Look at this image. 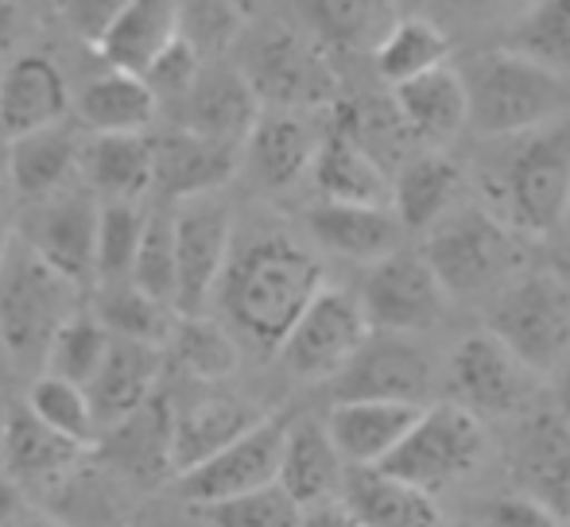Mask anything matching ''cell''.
<instances>
[{"instance_id": "cell-46", "label": "cell", "mask_w": 570, "mask_h": 527, "mask_svg": "<svg viewBox=\"0 0 570 527\" xmlns=\"http://www.w3.org/2000/svg\"><path fill=\"white\" fill-rule=\"evenodd\" d=\"M198 513L210 520V527H299L303 524V508L279 485H264V489L240 493V497L214 500V505H203Z\"/></svg>"}, {"instance_id": "cell-52", "label": "cell", "mask_w": 570, "mask_h": 527, "mask_svg": "<svg viewBox=\"0 0 570 527\" xmlns=\"http://www.w3.org/2000/svg\"><path fill=\"white\" fill-rule=\"evenodd\" d=\"M23 513V500H20V485L8 481L4 474H0V527H12L16 516Z\"/></svg>"}, {"instance_id": "cell-3", "label": "cell", "mask_w": 570, "mask_h": 527, "mask_svg": "<svg viewBox=\"0 0 570 527\" xmlns=\"http://www.w3.org/2000/svg\"><path fill=\"white\" fill-rule=\"evenodd\" d=\"M458 74L465 86L470 129L485 140H509L567 117V78L551 74L512 47L473 54L465 67H458Z\"/></svg>"}, {"instance_id": "cell-38", "label": "cell", "mask_w": 570, "mask_h": 527, "mask_svg": "<svg viewBox=\"0 0 570 527\" xmlns=\"http://www.w3.org/2000/svg\"><path fill=\"white\" fill-rule=\"evenodd\" d=\"M94 318H98L114 338L144 341V346L164 349V341H167V334H171L179 310L167 307V302H159V299H151L148 291H140V287L128 284V279H120V284H106Z\"/></svg>"}, {"instance_id": "cell-42", "label": "cell", "mask_w": 570, "mask_h": 527, "mask_svg": "<svg viewBox=\"0 0 570 527\" xmlns=\"http://www.w3.org/2000/svg\"><path fill=\"white\" fill-rule=\"evenodd\" d=\"M512 51L570 78V0H535L512 31Z\"/></svg>"}, {"instance_id": "cell-62", "label": "cell", "mask_w": 570, "mask_h": 527, "mask_svg": "<svg viewBox=\"0 0 570 527\" xmlns=\"http://www.w3.org/2000/svg\"><path fill=\"white\" fill-rule=\"evenodd\" d=\"M0 70H4V67H0Z\"/></svg>"}, {"instance_id": "cell-31", "label": "cell", "mask_w": 570, "mask_h": 527, "mask_svg": "<svg viewBox=\"0 0 570 527\" xmlns=\"http://www.w3.org/2000/svg\"><path fill=\"white\" fill-rule=\"evenodd\" d=\"M311 179H315L323 202L389 206L392 195V175L338 121H331V129L318 136Z\"/></svg>"}, {"instance_id": "cell-37", "label": "cell", "mask_w": 570, "mask_h": 527, "mask_svg": "<svg viewBox=\"0 0 570 527\" xmlns=\"http://www.w3.org/2000/svg\"><path fill=\"white\" fill-rule=\"evenodd\" d=\"M311 36L338 51H373L396 20V0H303Z\"/></svg>"}, {"instance_id": "cell-26", "label": "cell", "mask_w": 570, "mask_h": 527, "mask_svg": "<svg viewBox=\"0 0 570 527\" xmlns=\"http://www.w3.org/2000/svg\"><path fill=\"white\" fill-rule=\"evenodd\" d=\"M345 461L334 450L326 422L318 419H287L284 450H279V474L276 485L307 513V508L331 505L342 493Z\"/></svg>"}, {"instance_id": "cell-43", "label": "cell", "mask_w": 570, "mask_h": 527, "mask_svg": "<svg viewBox=\"0 0 570 527\" xmlns=\"http://www.w3.org/2000/svg\"><path fill=\"white\" fill-rule=\"evenodd\" d=\"M148 213L140 202H101L98 210V241H94V276L101 284H120L132 271L136 245H140Z\"/></svg>"}, {"instance_id": "cell-54", "label": "cell", "mask_w": 570, "mask_h": 527, "mask_svg": "<svg viewBox=\"0 0 570 527\" xmlns=\"http://www.w3.org/2000/svg\"><path fill=\"white\" fill-rule=\"evenodd\" d=\"M12 527H70V524L55 520V516H47V513H28V508H23V513L12 520Z\"/></svg>"}, {"instance_id": "cell-53", "label": "cell", "mask_w": 570, "mask_h": 527, "mask_svg": "<svg viewBox=\"0 0 570 527\" xmlns=\"http://www.w3.org/2000/svg\"><path fill=\"white\" fill-rule=\"evenodd\" d=\"M556 404H559V419L570 427V361L556 372Z\"/></svg>"}, {"instance_id": "cell-8", "label": "cell", "mask_w": 570, "mask_h": 527, "mask_svg": "<svg viewBox=\"0 0 570 527\" xmlns=\"http://www.w3.org/2000/svg\"><path fill=\"white\" fill-rule=\"evenodd\" d=\"M240 74L248 78L261 109H284V113L334 106V90H338L323 43L292 28H272L256 36L245 51Z\"/></svg>"}, {"instance_id": "cell-36", "label": "cell", "mask_w": 570, "mask_h": 527, "mask_svg": "<svg viewBox=\"0 0 570 527\" xmlns=\"http://www.w3.org/2000/svg\"><path fill=\"white\" fill-rule=\"evenodd\" d=\"M376 74L389 86L412 82V78L439 70L451 62V39L435 20L423 16H396L392 28L381 36V43L373 47Z\"/></svg>"}, {"instance_id": "cell-35", "label": "cell", "mask_w": 570, "mask_h": 527, "mask_svg": "<svg viewBox=\"0 0 570 527\" xmlns=\"http://www.w3.org/2000/svg\"><path fill=\"white\" fill-rule=\"evenodd\" d=\"M164 361H171L183 377L198 380V385H218L237 372L240 346L229 326L206 315H179L164 341Z\"/></svg>"}, {"instance_id": "cell-9", "label": "cell", "mask_w": 570, "mask_h": 527, "mask_svg": "<svg viewBox=\"0 0 570 527\" xmlns=\"http://www.w3.org/2000/svg\"><path fill=\"white\" fill-rule=\"evenodd\" d=\"M175 233V310L206 315L214 302L218 279L233 252V210L222 195H198L187 202H171Z\"/></svg>"}, {"instance_id": "cell-58", "label": "cell", "mask_w": 570, "mask_h": 527, "mask_svg": "<svg viewBox=\"0 0 570 527\" xmlns=\"http://www.w3.org/2000/svg\"><path fill=\"white\" fill-rule=\"evenodd\" d=\"M237 4H240V12H245V16H253V12H256V8H261V4H264V0H237Z\"/></svg>"}, {"instance_id": "cell-1", "label": "cell", "mask_w": 570, "mask_h": 527, "mask_svg": "<svg viewBox=\"0 0 570 527\" xmlns=\"http://www.w3.org/2000/svg\"><path fill=\"white\" fill-rule=\"evenodd\" d=\"M323 287V264L307 245L287 233H256L248 241L233 237L214 299L222 302L233 338L261 354H276L284 334Z\"/></svg>"}, {"instance_id": "cell-48", "label": "cell", "mask_w": 570, "mask_h": 527, "mask_svg": "<svg viewBox=\"0 0 570 527\" xmlns=\"http://www.w3.org/2000/svg\"><path fill=\"white\" fill-rule=\"evenodd\" d=\"M481 527H563L556 520L548 505L532 493H512V497H497L481 508Z\"/></svg>"}, {"instance_id": "cell-6", "label": "cell", "mask_w": 570, "mask_h": 527, "mask_svg": "<svg viewBox=\"0 0 570 527\" xmlns=\"http://www.w3.org/2000/svg\"><path fill=\"white\" fill-rule=\"evenodd\" d=\"M489 334H497L535 377H556L570 361V284L556 271H520L493 295Z\"/></svg>"}, {"instance_id": "cell-49", "label": "cell", "mask_w": 570, "mask_h": 527, "mask_svg": "<svg viewBox=\"0 0 570 527\" xmlns=\"http://www.w3.org/2000/svg\"><path fill=\"white\" fill-rule=\"evenodd\" d=\"M128 0H59L62 20L70 23L78 39L98 47L109 36V28L117 23V16L125 12Z\"/></svg>"}, {"instance_id": "cell-11", "label": "cell", "mask_w": 570, "mask_h": 527, "mask_svg": "<svg viewBox=\"0 0 570 527\" xmlns=\"http://www.w3.org/2000/svg\"><path fill=\"white\" fill-rule=\"evenodd\" d=\"M357 302L365 310L368 330L415 338V334H428L443 322L451 295L443 291L423 252L396 249L392 257L368 264Z\"/></svg>"}, {"instance_id": "cell-47", "label": "cell", "mask_w": 570, "mask_h": 527, "mask_svg": "<svg viewBox=\"0 0 570 527\" xmlns=\"http://www.w3.org/2000/svg\"><path fill=\"white\" fill-rule=\"evenodd\" d=\"M203 62H206V59L195 51V47H187L183 39H175V43L167 47V51L159 54V59L148 67L144 82H148V90L156 93L159 106H164V101H179L183 93L190 90V82L198 78Z\"/></svg>"}, {"instance_id": "cell-25", "label": "cell", "mask_w": 570, "mask_h": 527, "mask_svg": "<svg viewBox=\"0 0 570 527\" xmlns=\"http://www.w3.org/2000/svg\"><path fill=\"white\" fill-rule=\"evenodd\" d=\"M307 229L318 249L353 264H376L404 245V226L392 206H353V202H318L307 210Z\"/></svg>"}, {"instance_id": "cell-22", "label": "cell", "mask_w": 570, "mask_h": 527, "mask_svg": "<svg viewBox=\"0 0 570 527\" xmlns=\"http://www.w3.org/2000/svg\"><path fill=\"white\" fill-rule=\"evenodd\" d=\"M392 109H396L404 132L423 148H446L462 129H470V106L458 67H439L412 82L392 86Z\"/></svg>"}, {"instance_id": "cell-7", "label": "cell", "mask_w": 570, "mask_h": 527, "mask_svg": "<svg viewBox=\"0 0 570 527\" xmlns=\"http://www.w3.org/2000/svg\"><path fill=\"white\" fill-rule=\"evenodd\" d=\"M485 419L465 411L454 399H443V404L420 407L415 422L396 443V450L381 461V469L435 497L446 485L470 477L485 461Z\"/></svg>"}, {"instance_id": "cell-34", "label": "cell", "mask_w": 570, "mask_h": 527, "mask_svg": "<svg viewBox=\"0 0 570 527\" xmlns=\"http://www.w3.org/2000/svg\"><path fill=\"white\" fill-rule=\"evenodd\" d=\"M179 39L175 23V0H128L125 12L98 43L106 67L125 74H148V67Z\"/></svg>"}, {"instance_id": "cell-4", "label": "cell", "mask_w": 570, "mask_h": 527, "mask_svg": "<svg viewBox=\"0 0 570 527\" xmlns=\"http://www.w3.org/2000/svg\"><path fill=\"white\" fill-rule=\"evenodd\" d=\"M423 260L431 264L451 302L493 299L524 271L520 237L485 206H454L439 226H431Z\"/></svg>"}, {"instance_id": "cell-16", "label": "cell", "mask_w": 570, "mask_h": 527, "mask_svg": "<svg viewBox=\"0 0 570 527\" xmlns=\"http://www.w3.org/2000/svg\"><path fill=\"white\" fill-rule=\"evenodd\" d=\"M240 148L206 140L187 129H167L151 136V190L167 202H187L198 195H218L237 175Z\"/></svg>"}, {"instance_id": "cell-41", "label": "cell", "mask_w": 570, "mask_h": 527, "mask_svg": "<svg viewBox=\"0 0 570 527\" xmlns=\"http://www.w3.org/2000/svg\"><path fill=\"white\" fill-rule=\"evenodd\" d=\"M23 407H28L39 422H47L51 430L67 435L70 443L90 446V450H94V443H98V419H94L90 396H86L82 385H70V380L43 372V377L28 388V404Z\"/></svg>"}, {"instance_id": "cell-61", "label": "cell", "mask_w": 570, "mask_h": 527, "mask_svg": "<svg viewBox=\"0 0 570 527\" xmlns=\"http://www.w3.org/2000/svg\"><path fill=\"white\" fill-rule=\"evenodd\" d=\"M4 365H12V361H8V349H4V338H0V369H4Z\"/></svg>"}, {"instance_id": "cell-14", "label": "cell", "mask_w": 570, "mask_h": 527, "mask_svg": "<svg viewBox=\"0 0 570 527\" xmlns=\"http://www.w3.org/2000/svg\"><path fill=\"white\" fill-rule=\"evenodd\" d=\"M284 430H287L284 415H264L245 435H237L229 446H222L214 458H206L203 466L175 477V481H179V497L187 500V505L203 508V505H214V500L240 497V493L276 485Z\"/></svg>"}, {"instance_id": "cell-29", "label": "cell", "mask_w": 570, "mask_h": 527, "mask_svg": "<svg viewBox=\"0 0 570 527\" xmlns=\"http://www.w3.org/2000/svg\"><path fill=\"white\" fill-rule=\"evenodd\" d=\"M264 411H256L248 399L233 392L198 396L195 404L175 407L171 415V477L203 466L206 458L229 446L237 435H245L253 422H261Z\"/></svg>"}, {"instance_id": "cell-12", "label": "cell", "mask_w": 570, "mask_h": 527, "mask_svg": "<svg viewBox=\"0 0 570 527\" xmlns=\"http://www.w3.org/2000/svg\"><path fill=\"white\" fill-rule=\"evenodd\" d=\"M331 385L334 399H389V404L428 407L435 392V365L428 349L407 334L368 330V338Z\"/></svg>"}, {"instance_id": "cell-24", "label": "cell", "mask_w": 570, "mask_h": 527, "mask_svg": "<svg viewBox=\"0 0 570 527\" xmlns=\"http://www.w3.org/2000/svg\"><path fill=\"white\" fill-rule=\"evenodd\" d=\"M389 206L404 233H428L462 206V167L443 148H423L396 167Z\"/></svg>"}, {"instance_id": "cell-40", "label": "cell", "mask_w": 570, "mask_h": 527, "mask_svg": "<svg viewBox=\"0 0 570 527\" xmlns=\"http://www.w3.org/2000/svg\"><path fill=\"white\" fill-rule=\"evenodd\" d=\"M106 349H109V330L90 310H78V315H70L67 322L59 326V334H55L51 346H47L43 372L86 388L94 380V372H98Z\"/></svg>"}, {"instance_id": "cell-39", "label": "cell", "mask_w": 570, "mask_h": 527, "mask_svg": "<svg viewBox=\"0 0 570 527\" xmlns=\"http://www.w3.org/2000/svg\"><path fill=\"white\" fill-rule=\"evenodd\" d=\"M528 477H532V497L556 513L559 524H570V427L563 419L543 422L532 430L524 446Z\"/></svg>"}, {"instance_id": "cell-28", "label": "cell", "mask_w": 570, "mask_h": 527, "mask_svg": "<svg viewBox=\"0 0 570 527\" xmlns=\"http://www.w3.org/2000/svg\"><path fill=\"white\" fill-rule=\"evenodd\" d=\"M159 372H164V349L144 346V341L114 338V334H109L106 357H101L94 380L86 385L98 430L114 427V422L125 419L128 411L148 404V399L156 396Z\"/></svg>"}, {"instance_id": "cell-30", "label": "cell", "mask_w": 570, "mask_h": 527, "mask_svg": "<svg viewBox=\"0 0 570 527\" xmlns=\"http://www.w3.org/2000/svg\"><path fill=\"white\" fill-rule=\"evenodd\" d=\"M78 159H82V136L67 121L23 132L8 140V182L20 198L39 202L70 187V179L78 175Z\"/></svg>"}, {"instance_id": "cell-15", "label": "cell", "mask_w": 570, "mask_h": 527, "mask_svg": "<svg viewBox=\"0 0 570 527\" xmlns=\"http://www.w3.org/2000/svg\"><path fill=\"white\" fill-rule=\"evenodd\" d=\"M101 202L86 187H67L31 202L20 241L78 287L94 279V241H98Z\"/></svg>"}, {"instance_id": "cell-20", "label": "cell", "mask_w": 570, "mask_h": 527, "mask_svg": "<svg viewBox=\"0 0 570 527\" xmlns=\"http://www.w3.org/2000/svg\"><path fill=\"white\" fill-rule=\"evenodd\" d=\"M90 446L39 422L28 407H8L4 415V477L28 489H62L82 469Z\"/></svg>"}, {"instance_id": "cell-10", "label": "cell", "mask_w": 570, "mask_h": 527, "mask_svg": "<svg viewBox=\"0 0 570 527\" xmlns=\"http://www.w3.org/2000/svg\"><path fill=\"white\" fill-rule=\"evenodd\" d=\"M365 338L368 322L357 295L342 291V287H323L292 322L276 354L295 380L323 385V380L338 377Z\"/></svg>"}, {"instance_id": "cell-45", "label": "cell", "mask_w": 570, "mask_h": 527, "mask_svg": "<svg viewBox=\"0 0 570 527\" xmlns=\"http://www.w3.org/2000/svg\"><path fill=\"white\" fill-rule=\"evenodd\" d=\"M128 284L148 291L151 299L175 307V233H171V210H151L144 221L140 245H136L132 271Z\"/></svg>"}, {"instance_id": "cell-57", "label": "cell", "mask_w": 570, "mask_h": 527, "mask_svg": "<svg viewBox=\"0 0 570 527\" xmlns=\"http://www.w3.org/2000/svg\"><path fill=\"white\" fill-rule=\"evenodd\" d=\"M4 407H0V474H4Z\"/></svg>"}, {"instance_id": "cell-56", "label": "cell", "mask_w": 570, "mask_h": 527, "mask_svg": "<svg viewBox=\"0 0 570 527\" xmlns=\"http://www.w3.org/2000/svg\"><path fill=\"white\" fill-rule=\"evenodd\" d=\"M8 245H12V233H8L4 221H0V264H4V257H8Z\"/></svg>"}, {"instance_id": "cell-18", "label": "cell", "mask_w": 570, "mask_h": 527, "mask_svg": "<svg viewBox=\"0 0 570 527\" xmlns=\"http://www.w3.org/2000/svg\"><path fill=\"white\" fill-rule=\"evenodd\" d=\"M318 151V132L307 125V113H284V109H261L253 132L240 143L248 175L261 190L284 195L299 179L311 175Z\"/></svg>"}, {"instance_id": "cell-23", "label": "cell", "mask_w": 570, "mask_h": 527, "mask_svg": "<svg viewBox=\"0 0 570 527\" xmlns=\"http://www.w3.org/2000/svg\"><path fill=\"white\" fill-rule=\"evenodd\" d=\"M338 505L357 527H443L435 497L381 466L345 469Z\"/></svg>"}, {"instance_id": "cell-51", "label": "cell", "mask_w": 570, "mask_h": 527, "mask_svg": "<svg viewBox=\"0 0 570 527\" xmlns=\"http://www.w3.org/2000/svg\"><path fill=\"white\" fill-rule=\"evenodd\" d=\"M299 527H357L345 516V508L338 500H331V505H318V508H307L303 513V524Z\"/></svg>"}, {"instance_id": "cell-50", "label": "cell", "mask_w": 570, "mask_h": 527, "mask_svg": "<svg viewBox=\"0 0 570 527\" xmlns=\"http://www.w3.org/2000/svg\"><path fill=\"white\" fill-rule=\"evenodd\" d=\"M136 527H210L195 505L190 508H151V513L136 516Z\"/></svg>"}, {"instance_id": "cell-32", "label": "cell", "mask_w": 570, "mask_h": 527, "mask_svg": "<svg viewBox=\"0 0 570 527\" xmlns=\"http://www.w3.org/2000/svg\"><path fill=\"white\" fill-rule=\"evenodd\" d=\"M78 175L98 202H140L151 190V136L101 132L82 140Z\"/></svg>"}, {"instance_id": "cell-27", "label": "cell", "mask_w": 570, "mask_h": 527, "mask_svg": "<svg viewBox=\"0 0 570 527\" xmlns=\"http://www.w3.org/2000/svg\"><path fill=\"white\" fill-rule=\"evenodd\" d=\"M420 407L389 404V399H334L331 415H326V435H331L334 450L342 454L345 469L361 466H381L396 443L407 435L415 422Z\"/></svg>"}, {"instance_id": "cell-60", "label": "cell", "mask_w": 570, "mask_h": 527, "mask_svg": "<svg viewBox=\"0 0 570 527\" xmlns=\"http://www.w3.org/2000/svg\"><path fill=\"white\" fill-rule=\"evenodd\" d=\"M465 4H473V8H493V4H504V0H465Z\"/></svg>"}, {"instance_id": "cell-19", "label": "cell", "mask_w": 570, "mask_h": 527, "mask_svg": "<svg viewBox=\"0 0 570 527\" xmlns=\"http://www.w3.org/2000/svg\"><path fill=\"white\" fill-rule=\"evenodd\" d=\"M70 86L62 78L59 62L47 54H16L0 70V136L16 140L23 132L51 129L67 121Z\"/></svg>"}, {"instance_id": "cell-21", "label": "cell", "mask_w": 570, "mask_h": 527, "mask_svg": "<svg viewBox=\"0 0 570 527\" xmlns=\"http://www.w3.org/2000/svg\"><path fill=\"white\" fill-rule=\"evenodd\" d=\"M171 415L175 407L164 396H151L114 427L98 430V458L117 469L125 481H159L171 477Z\"/></svg>"}, {"instance_id": "cell-59", "label": "cell", "mask_w": 570, "mask_h": 527, "mask_svg": "<svg viewBox=\"0 0 570 527\" xmlns=\"http://www.w3.org/2000/svg\"><path fill=\"white\" fill-rule=\"evenodd\" d=\"M4 4H12V8H28V4H47V0H4Z\"/></svg>"}, {"instance_id": "cell-2", "label": "cell", "mask_w": 570, "mask_h": 527, "mask_svg": "<svg viewBox=\"0 0 570 527\" xmlns=\"http://www.w3.org/2000/svg\"><path fill=\"white\" fill-rule=\"evenodd\" d=\"M489 167V206L517 237H551L570 218V117L509 136Z\"/></svg>"}, {"instance_id": "cell-13", "label": "cell", "mask_w": 570, "mask_h": 527, "mask_svg": "<svg viewBox=\"0 0 570 527\" xmlns=\"http://www.w3.org/2000/svg\"><path fill=\"white\" fill-rule=\"evenodd\" d=\"M535 377L497 334L478 330L458 341L451 357V392L454 404L478 419H509L520 415L535 396Z\"/></svg>"}, {"instance_id": "cell-17", "label": "cell", "mask_w": 570, "mask_h": 527, "mask_svg": "<svg viewBox=\"0 0 570 527\" xmlns=\"http://www.w3.org/2000/svg\"><path fill=\"white\" fill-rule=\"evenodd\" d=\"M175 106H179V121H175L179 129L229 143V148H240L261 117V101L240 67H222V62L198 70L190 90Z\"/></svg>"}, {"instance_id": "cell-44", "label": "cell", "mask_w": 570, "mask_h": 527, "mask_svg": "<svg viewBox=\"0 0 570 527\" xmlns=\"http://www.w3.org/2000/svg\"><path fill=\"white\" fill-rule=\"evenodd\" d=\"M248 16L240 12L237 0H175V23H179V39L195 47L203 59L222 54L237 43L240 28Z\"/></svg>"}, {"instance_id": "cell-55", "label": "cell", "mask_w": 570, "mask_h": 527, "mask_svg": "<svg viewBox=\"0 0 570 527\" xmlns=\"http://www.w3.org/2000/svg\"><path fill=\"white\" fill-rule=\"evenodd\" d=\"M16 12H20V8H12V4H4V0H0V47H4L8 39H12V31H16Z\"/></svg>"}, {"instance_id": "cell-33", "label": "cell", "mask_w": 570, "mask_h": 527, "mask_svg": "<svg viewBox=\"0 0 570 527\" xmlns=\"http://www.w3.org/2000/svg\"><path fill=\"white\" fill-rule=\"evenodd\" d=\"M70 106L94 136L148 132L159 117V101L148 90V82L140 74H125V70L114 67L86 78V86L70 98Z\"/></svg>"}, {"instance_id": "cell-5", "label": "cell", "mask_w": 570, "mask_h": 527, "mask_svg": "<svg viewBox=\"0 0 570 527\" xmlns=\"http://www.w3.org/2000/svg\"><path fill=\"white\" fill-rule=\"evenodd\" d=\"M78 291L82 287L39 260L20 237H12L8 257L0 264V338H4L8 361L31 369L43 365V354L59 326L78 315Z\"/></svg>"}]
</instances>
